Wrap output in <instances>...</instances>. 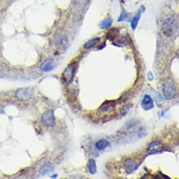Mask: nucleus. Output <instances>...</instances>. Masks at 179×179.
Wrapping results in <instances>:
<instances>
[{"label":"nucleus","mask_w":179,"mask_h":179,"mask_svg":"<svg viewBox=\"0 0 179 179\" xmlns=\"http://www.w3.org/2000/svg\"><path fill=\"white\" fill-rule=\"evenodd\" d=\"M67 43H68V39H67V37H63L59 40V41H58V46L60 47H64L66 46Z\"/></svg>","instance_id":"f3484780"},{"label":"nucleus","mask_w":179,"mask_h":179,"mask_svg":"<svg viewBox=\"0 0 179 179\" xmlns=\"http://www.w3.org/2000/svg\"><path fill=\"white\" fill-rule=\"evenodd\" d=\"M163 150V144L160 141L155 140L153 141L150 144V145L148 146L147 152L149 155H155L157 153H159L160 151H162Z\"/></svg>","instance_id":"423d86ee"},{"label":"nucleus","mask_w":179,"mask_h":179,"mask_svg":"<svg viewBox=\"0 0 179 179\" xmlns=\"http://www.w3.org/2000/svg\"><path fill=\"white\" fill-rule=\"evenodd\" d=\"M33 91L30 88H23L17 89L16 92V97L21 101H28L32 98Z\"/></svg>","instance_id":"7ed1b4c3"},{"label":"nucleus","mask_w":179,"mask_h":179,"mask_svg":"<svg viewBox=\"0 0 179 179\" xmlns=\"http://www.w3.org/2000/svg\"><path fill=\"white\" fill-rule=\"evenodd\" d=\"M141 12H142V9H140V11L138 12L137 14L135 15L134 18L132 19V21H131V28H132V30H135V28L137 27L138 22L140 21V15H141Z\"/></svg>","instance_id":"2eb2a0df"},{"label":"nucleus","mask_w":179,"mask_h":179,"mask_svg":"<svg viewBox=\"0 0 179 179\" xmlns=\"http://www.w3.org/2000/svg\"><path fill=\"white\" fill-rule=\"evenodd\" d=\"M100 41V38H93V39L90 40L88 42H86L85 44H84V48L85 49H91V48H93L96 46V45L98 44V42Z\"/></svg>","instance_id":"4468645a"},{"label":"nucleus","mask_w":179,"mask_h":179,"mask_svg":"<svg viewBox=\"0 0 179 179\" xmlns=\"http://www.w3.org/2000/svg\"><path fill=\"white\" fill-rule=\"evenodd\" d=\"M129 17H130V15L123 11V12H121V14H120V17L118 18V21H119V22H123V21H125V20H127L128 18H129Z\"/></svg>","instance_id":"a211bd4d"},{"label":"nucleus","mask_w":179,"mask_h":179,"mask_svg":"<svg viewBox=\"0 0 179 179\" xmlns=\"http://www.w3.org/2000/svg\"><path fill=\"white\" fill-rule=\"evenodd\" d=\"M124 165L125 169L127 170V172H133L137 168V164L132 159H126L124 162Z\"/></svg>","instance_id":"1a4fd4ad"},{"label":"nucleus","mask_w":179,"mask_h":179,"mask_svg":"<svg viewBox=\"0 0 179 179\" xmlns=\"http://www.w3.org/2000/svg\"><path fill=\"white\" fill-rule=\"evenodd\" d=\"M41 121L46 126H53L55 125V115L51 110L46 111L41 116Z\"/></svg>","instance_id":"20e7f679"},{"label":"nucleus","mask_w":179,"mask_h":179,"mask_svg":"<svg viewBox=\"0 0 179 179\" xmlns=\"http://www.w3.org/2000/svg\"><path fill=\"white\" fill-rule=\"evenodd\" d=\"M141 106L145 110H150L151 108L154 107V103H153V100L151 97L150 95H145L141 103Z\"/></svg>","instance_id":"9d476101"},{"label":"nucleus","mask_w":179,"mask_h":179,"mask_svg":"<svg viewBox=\"0 0 179 179\" xmlns=\"http://www.w3.org/2000/svg\"><path fill=\"white\" fill-rule=\"evenodd\" d=\"M148 75H150V80H152L153 78H152V74H151V73H150Z\"/></svg>","instance_id":"6ab92c4d"},{"label":"nucleus","mask_w":179,"mask_h":179,"mask_svg":"<svg viewBox=\"0 0 179 179\" xmlns=\"http://www.w3.org/2000/svg\"><path fill=\"white\" fill-rule=\"evenodd\" d=\"M163 93H164V96L167 100L173 99L177 95V90H176L174 84H172V82H166L164 84Z\"/></svg>","instance_id":"f03ea898"},{"label":"nucleus","mask_w":179,"mask_h":179,"mask_svg":"<svg viewBox=\"0 0 179 179\" xmlns=\"http://www.w3.org/2000/svg\"><path fill=\"white\" fill-rule=\"evenodd\" d=\"M53 168V165L50 163H46L40 168V174L41 175H46V173L50 172Z\"/></svg>","instance_id":"9b49d317"},{"label":"nucleus","mask_w":179,"mask_h":179,"mask_svg":"<svg viewBox=\"0 0 179 179\" xmlns=\"http://www.w3.org/2000/svg\"><path fill=\"white\" fill-rule=\"evenodd\" d=\"M108 146H109V142L106 140H98L95 145V147L97 148L98 150H105L106 148H107Z\"/></svg>","instance_id":"f8f14e48"},{"label":"nucleus","mask_w":179,"mask_h":179,"mask_svg":"<svg viewBox=\"0 0 179 179\" xmlns=\"http://www.w3.org/2000/svg\"><path fill=\"white\" fill-rule=\"evenodd\" d=\"M114 108H115V106H114L113 103H111V102H106L99 107L98 114L103 115V114H105V113L111 112V111H114Z\"/></svg>","instance_id":"0eeeda50"},{"label":"nucleus","mask_w":179,"mask_h":179,"mask_svg":"<svg viewBox=\"0 0 179 179\" xmlns=\"http://www.w3.org/2000/svg\"><path fill=\"white\" fill-rule=\"evenodd\" d=\"M112 24V20L111 18H107V19L104 20L100 25L101 29H107L108 27H111V25Z\"/></svg>","instance_id":"dca6fc26"},{"label":"nucleus","mask_w":179,"mask_h":179,"mask_svg":"<svg viewBox=\"0 0 179 179\" xmlns=\"http://www.w3.org/2000/svg\"><path fill=\"white\" fill-rule=\"evenodd\" d=\"M88 170L91 174H95L97 172V165L93 159H89L88 163Z\"/></svg>","instance_id":"ddd939ff"},{"label":"nucleus","mask_w":179,"mask_h":179,"mask_svg":"<svg viewBox=\"0 0 179 179\" xmlns=\"http://www.w3.org/2000/svg\"><path fill=\"white\" fill-rule=\"evenodd\" d=\"M74 69L73 65H69L66 69H64L63 74H62V79L67 84H71L74 79Z\"/></svg>","instance_id":"39448f33"},{"label":"nucleus","mask_w":179,"mask_h":179,"mask_svg":"<svg viewBox=\"0 0 179 179\" xmlns=\"http://www.w3.org/2000/svg\"><path fill=\"white\" fill-rule=\"evenodd\" d=\"M55 68V62L52 59H47L41 65V69L44 72H50Z\"/></svg>","instance_id":"6e6552de"},{"label":"nucleus","mask_w":179,"mask_h":179,"mask_svg":"<svg viewBox=\"0 0 179 179\" xmlns=\"http://www.w3.org/2000/svg\"><path fill=\"white\" fill-rule=\"evenodd\" d=\"M177 31V23L175 20L172 18L165 20L162 26L163 34L165 37H170L173 36Z\"/></svg>","instance_id":"f257e3e1"}]
</instances>
